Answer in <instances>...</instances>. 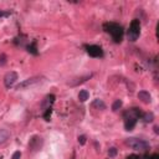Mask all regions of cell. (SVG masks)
<instances>
[{"mask_svg": "<svg viewBox=\"0 0 159 159\" xmlns=\"http://www.w3.org/2000/svg\"><path fill=\"white\" fill-rule=\"evenodd\" d=\"M41 81V77H31V78H28L25 81L20 82L18 86H16V89H24V88H28L29 86H33V84H36Z\"/></svg>", "mask_w": 159, "mask_h": 159, "instance_id": "8992f818", "label": "cell"}, {"mask_svg": "<svg viewBox=\"0 0 159 159\" xmlns=\"http://www.w3.org/2000/svg\"><path fill=\"white\" fill-rule=\"evenodd\" d=\"M104 29H107L106 31L112 35V38L116 42H121L122 36H123V30H122V26H119L118 24L111 23V24H104Z\"/></svg>", "mask_w": 159, "mask_h": 159, "instance_id": "6da1fadb", "label": "cell"}, {"mask_svg": "<svg viewBox=\"0 0 159 159\" xmlns=\"http://www.w3.org/2000/svg\"><path fill=\"white\" fill-rule=\"evenodd\" d=\"M9 138H10L9 131H8V129H4V128H0V144L5 143Z\"/></svg>", "mask_w": 159, "mask_h": 159, "instance_id": "30bf717a", "label": "cell"}, {"mask_svg": "<svg viewBox=\"0 0 159 159\" xmlns=\"http://www.w3.org/2000/svg\"><path fill=\"white\" fill-rule=\"evenodd\" d=\"M139 159H144V158H139Z\"/></svg>", "mask_w": 159, "mask_h": 159, "instance_id": "7402d4cb", "label": "cell"}, {"mask_svg": "<svg viewBox=\"0 0 159 159\" xmlns=\"http://www.w3.org/2000/svg\"><path fill=\"white\" fill-rule=\"evenodd\" d=\"M20 157H21V153L20 152H15L13 154V157H11V159H20Z\"/></svg>", "mask_w": 159, "mask_h": 159, "instance_id": "d6986e66", "label": "cell"}, {"mask_svg": "<svg viewBox=\"0 0 159 159\" xmlns=\"http://www.w3.org/2000/svg\"><path fill=\"white\" fill-rule=\"evenodd\" d=\"M1 158H3V157H1V155H0V159H1Z\"/></svg>", "mask_w": 159, "mask_h": 159, "instance_id": "44dd1931", "label": "cell"}, {"mask_svg": "<svg viewBox=\"0 0 159 159\" xmlns=\"http://www.w3.org/2000/svg\"><path fill=\"white\" fill-rule=\"evenodd\" d=\"M139 30H141V24L138 20H134L132 21L131 24V28L128 30V39L129 41H136L137 39H138L139 36Z\"/></svg>", "mask_w": 159, "mask_h": 159, "instance_id": "3957f363", "label": "cell"}, {"mask_svg": "<svg viewBox=\"0 0 159 159\" xmlns=\"http://www.w3.org/2000/svg\"><path fill=\"white\" fill-rule=\"evenodd\" d=\"M126 144L136 150H147L149 148V143L146 142L144 139H139V138H128Z\"/></svg>", "mask_w": 159, "mask_h": 159, "instance_id": "7a4b0ae2", "label": "cell"}, {"mask_svg": "<svg viewBox=\"0 0 159 159\" xmlns=\"http://www.w3.org/2000/svg\"><path fill=\"white\" fill-rule=\"evenodd\" d=\"M92 107L93 108H97V109H106V104L102 99H94L92 102Z\"/></svg>", "mask_w": 159, "mask_h": 159, "instance_id": "8fae6325", "label": "cell"}, {"mask_svg": "<svg viewBox=\"0 0 159 159\" xmlns=\"http://www.w3.org/2000/svg\"><path fill=\"white\" fill-rule=\"evenodd\" d=\"M5 63H6V56H5L4 54L0 55V66H4Z\"/></svg>", "mask_w": 159, "mask_h": 159, "instance_id": "e0dca14e", "label": "cell"}, {"mask_svg": "<svg viewBox=\"0 0 159 159\" xmlns=\"http://www.w3.org/2000/svg\"><path fill=\"white\" fill-rule=\"evenodd\" d=\"M143 119H144L146 123L153 122V119H154V114H153V113H144V116H143Z\"/></svg>", "mask_w": 159, "mask_h": 159, "instance_id": "9a60e30c", "label": "cell"}, {"mask_svg": "<svg viewBox=\"0 0 159 159\" xmlns=\"http://www.w3.org/2000/svg\"><path fill=\"white\" fill-rule=\"evenodd\" d=\"M54 102V96H47L45 99H44V102H42V111H47V109H50V106H51V103Z\"/></svg>", "mask_w": 159, "mask_h": 159, "instance_id": "9c48e42d", "label": "cell"}, {"mask_svg": "<svg viewBox=\"0 0 159 159\" xmlns=\"http://www.w3.org/2000/svg\"><path fill=\"white\" fill-rule=\"evenodd\" d=\"M42 144H44V141H42L41 137H39V136H34L33 138L30 139V143H29V149H30L31 152H33V153H35V152H38V150H40V149H41Z\"/></svg>", "mask_w": 159, "mask_h": 159, "instance_id": "277c9868", "label": "cell"}, {"mask_svg": "<svg viewBox=\"0 0 159 159\" xmlns=\"http://www.w3.org/2000/svg\"><path fill=\"white\" fill-rule=\"evenodd\" d=\"M122 104H123V103H122L121 99H116L113 102V104H112V111H113V112H117V111L122 107Z\"/></svg>", "mask_w": 159, "mask_h": 159, "instance_id": "5bb4252c", "label": "cell"}, {"mask_svg": "<svg viewBox=\"0 0 159 159\" xmlns=\"http://www.w3.org/2000/svg\"><path fill=\"white\" fill-rule=\"evenodd\" d=\"M86 51L89 56L92 57H102L103 56V51L101 49L99 46H96V45H89V46H86Z\"/></svg>", "mask_w": 159, "mask_h": 159, "instance_id": "52a82bcc", "label": "cell"}, {"mask_svg": "<svg viewBox=\"0 0 159 159\" xmlns=\"http://www.w3.org/2000/svg\"><path fill=\"white\" fill-rule=\"evenodd\" d=\"M16 80H18V73L16 72H14V71L8 72L6 75H5V77H4V84H5V87H6V88L13 87L14 83L16 82Z\"/></svg>", "mask_w": 159, "mask_h": 159, "instance_id": "5b68a950", "label": "cell"}, {"mask_svg": "<svg viewBox=\"0 0 159 159\" xmlns=\"http://www.w3.org/2000/svg\"><path fill=\"white\" fill-rule=\"evenodd\" d=\"M78 143L83 146L84 143H86V137H84V136H80V137H78Z\"/></svg>", "mask_w": 159, "mask_h": 159, "instance_id": "ac0fdd59", "label": "cell"}, {"mask_svg": "<svg viewBox=\"0 0 159 159\" xmlns=\"http://www.w3.org/2000/svg\"><path fill=\"white\" fill-rule=\"evenodd\" d=\"M117 148H114V147H112V148H111V149L108 150V155L111 157V158H113V157H116V155H117Z\"/></svg>", "mask_w": 159, "mask_h": 159, "instance_id": "2e32d148", "label": "cell"}, {"mask_svg": "<svg viewBox=\"0 0 159 159\" xmlns=\"http://www.w3.org/2000/svg\"><path fill=\"white\" fill-rule=\"evenodd\" d=\"M154 132H155V133H158V132H159L158 131V127H154Z\"/></svg>", "mask_w": 159, "mask_h": 159, "instance_id": "ffe728a7", "label": "cell"}, {"mask_svg": "<svg viewBox=\"0 0 159 159\" xmlns=\"http://www.w3.org/2000/svg\"><path fill=\"white\" fill-rule=\"evenodd\" d=\"M138 98L142 101L143 103H150L152 102V96H150V93L149 92H147V91H139L138 92Z\"/></svg>", "mask_w": 159, "mask_h": 159, "instance_id": "ba28073f", "label": "cell"}, {"mask_svg": "<svg viewBox=\"0 0 159 159\" xmlns=\"http://www.w3.org/2000/svg\"><path fill=\"white\" fill-rule=\"evenodd\" d=\"M89 97V93L86 91V89H82V91H80L78 93V99L81 101V102H84V101H87Z\"/></svg>", "mask_w": 159, "mask_h": 159, "instance_id": "7c38bea8", "label": "cell"}, {"mask_svg": "<svg viewBox=\"0 0 159 159\" xmlns=\"http://www.w3.org/2000/svg\"><path fill=\"white\" fill-rule=\"evenodd\" d=\"M92 77V75H87V76H83V77H80V78H77V81L76 82H72L71 83V86H77L78 83H82V82H84V81H87L88 78H91Z\"/></svg>", "mask_w": 159, "mask_h": 159, "instance_id": "4fadbf2b", "label": "cell"}]
</instances>
